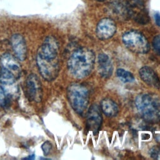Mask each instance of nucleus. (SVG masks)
<instances>
[{"instance_id": "6ab92c4d", "label": "nucleus", "mask_w": 160, "mask_h": 160, "mask_svg": "<svg viewBox=\"0 0 160 160\" xmlns=\"http://www.w3.org/2000/svg\"><path fill=\"white\" fill-rule=\"evenodd\" d=\"M51 147H52V146H51V144L50 142H49V141L45 142L42 145V151H43L44 153L45 154H47L49 152V151L51 150Z\"/></svg>"}, {"instance_id": "f3484780", "label": "nucleus", "mask_w": 160, "mask_h": 160, "mask_svg": "<svg viewBox=\"0 0 160 160\" xmlns=\"http://www.w3.org/2000/svg\"><path fill=\"white\" fill-rule=\"evenodd\" d=\"M152 46L156 54L160 56V34L154 37L152 41Z\"/></svg>"}, {"instance_id": "9b49d317", "label": "nucleus", "mask_w": 160, "mask_h": 160, "mask_svg": "<svg viewBox=\"0 0 160 160\" xmlns=\"http://www.w3.org/2000/svg\"><path fill=\"white\" fill-rule=\"evenodd\" d=\"M11 44L16 58L19 61H24L27 57V47L23 36L19 34L12 35Z\"/></svg>"}, {"instance_id": "2eb2a0df", "label": "nucleus", "mask_w": 160, "mask_h": 160, "mask_svg": "<svg viewBox=\"0 0 160 160\" xmlns=\"http://www.w3.org/2000/svg\"><path fill=\"white\" fill-rule=\"evenodd\" d=\"M101 107L103 112L108 116L113 117L118 113L119 108L117 104L110 99H102L101 102Z\"/></svg>"}, {"instance_id": "20e7f679", "label": "nucleus", "mask_w": 160, "mask_h": 160, "mask_svg": "<svg viewBox=\"0 0 160 160\" xmlns=\"http://www.w3.org/2000/svg\"><path fill=\"white\" fill-rule=\"evenodd\" d=\"M67 97L72 109L79 114H83L89 104V92L83 85L74 83L67 89Z\"/></svg>"}, {"instance_id": "4468645a", "label": "nucleus", "mask_w": 160, "mask_h": 160, "mask_svg": "<svg viewBox=\"0 0 160 160\" xmlns=\"http://www.w3.org/2000/svg\"><path fill=\"white\" fill-rule=\"evenodd\" d=\"M131 4V3H130ZM131 6V17H132L135 21L139 24H146L149 22V18L148 12L144 7H139L136 6Z\"/></svg>"}, {"instance_id": "4be33fe9", "label": "nucleus", "mask_w": 160, "mask_h": 160, "mask_svg": "<svg viewBox=\"0 0 160 160\" xmlns=\"http://www.w3.org/2000/svg\"><path fill=\"white\" fill-rule=\"evenodd\" d=\"M96 1H98L99 2H103V1H105L106 0H96Z\"/></svg>"}, {"instance_id": "dca6fc26", "label": "nucleus", "mask_w": 160, "mask_h": 160, "mask_svg": "<svg viewBox=\"0 0 160 160\" xmlns=\"http://www.w3.org/2000/svg\"><path fill=\"white\" fill-rule=\"evenodd\" d=\"M116 75L123 82H131L134 80L133 74L131 72L124 69H118L116 70Z\"/></svg>"}, {"instance_id": "f03ea898", "label": "nucleus", "mask_w": 160, "mask_h": 160, "mask_svg": "<svg viewBox=\"0 0 160 160\" xmlns=\"http://www.w3.org/2000/svg\"><path fill=\"white\" fill-rule=\"evenodd\" d=\"M95 54L92 51L86 48L76 50L68 61L70 72L76 78L81 79L88 76L93 69Z\"/></svg>"}, {"instance_id": "ddd939ff", "label": "nucleus", "mask_w": 160, "mask_h": 160, "mask_svg": "<svg viewBox=\"0 0 160 160\" xmlns=\"http://www.w3.org/2000/svg\"><path fill=\"white\" fill-rule=\"evenodd\" d=\"M98 67L101 76L105 78L111 76L112 72V64L109 57L105 53H101L98 56Z\"/></svg>"}, {"instance_id": "aec40b11", "label": "nucleus", "mask_w": 160, "mask_h": 160, "mask_svg": "<svg viewBox=\"0 0 160 160\" xmlns=\"http://www.w3.org/2000/svg\"><path fill=\"white\" fill-rule=\"evenodd\" d=\"M132 3L131 4L133 6H136L139 7H144V2L143 0H131Z\"/></svg>"}, {"instance_id": "7ed1b4c3", "label": "nucleus", "mask_w": 160, "mask_h": 160, "mask_svg": "<svg viewBox=\"0 0 160 160\" xmlns=\"http://www.w3.org/2000/svg\"><path fill=\"white\" fill-rule=\"evenodd\" d=\"M137 109L149 122L160 120V101L149 94L139 95L135 101Z\"/></svg>"}, {"instance_id": "0eeeda50", "label": "nucleus", "mask_w": 160, "mask_h": 160, "mask_svg": "<svg viewBox=\"0 0 160 160\" xmlns=\"http://www.w3.org/2000/svg\"><path fill=\"white\" fill-rule=\"evenodd\" d=\"M18 61L11 54L4 53L0 57L1 69L12 74L17 79L21 72V68Z\"/></svg>"}, {"instance_id": "39448f33", "label": "nucleus", "mask_w": 160, "mask_h": 160, "mask_svg": "<svg viewBox=\"0 0 160 160\" xmlns=\"http://www.w3.org/2000/svg\"><path fill=\"white\" fill-rule=\"evenodd\" d=\"M122 42L131 51L144 54L150 49L149 44L146 38L140 32L130 30L124 32L122 37Z\"/></svg>"}, {"instance_id": "f257e3e1", "label": "nucleus", "mask_w": 160, "mask_h": 160, "mask_svg": "<svg viewBox=\"0 0 160 160\" xmlns=\"http://www.w3.org/2000/svg\"><path fill=\"white\" fill-rule=\"evenodd\" d=\"M58 50L57 40L54 37L49 36L44 39L38 51L37 66L41 76L46 81H53L59 74Z\"/></svg>"}, {"instance_id": "412c9836", "label": "nucleus", "mask_w": 160, "mask_h": 160, "mask_svg": "<svg viewBox=\"0 0 160 160\" xmlns=\"http://www.w3.org/2000/svg\"><path fill=\"white\" fill-rule=\"evenodd\" d=\"M154 19L156 24L160 27V14L159 13H156L154 14Z\"/></svg>"}, {"instance_id": "f8f14e48", "label": "nucleus", "mask_w": 160, "mask_h": 160, "mask_svg": "<svg viewBox=\"0 0 160 160\" xmlns=\"http://www.w3.org/2000/svg\"><path fill=\"white\" fill-rule=\"evenodd\" d=\"M139 74L142 81L147 85L157 89L160 88V80L151 68L144 66L140 69Z\"/></svg>"}, {"instance_id": "423d86ee", "label": "nucleus", "mask_w": 160, "mask_h": 160, "mask_svg": "<svg viewBox=\"0 0 160 160\" xmlns=\"http://www.w3.org/2000/svg\"><path fill=\"white\" fill-rule=\"evenodd\" d=\"M26 91L29 99L34 102H40L42 96L41 82L36 74H29L26 80Z\"/></svg>"}, {"instance_id": "9d476101", "label": "nucleus", "mask_w": 160, "mask_h": 160, "mask_svg": "<svg viewBox=\"0 0 160 160\" xmlns=\"http://www.w3.org/2000/svg\"><path fill=\"white\" fill-rule=\"evenodd\" d=\"M102 123V116L99 108L96 105L90 107L87 116V126L89 131L94 134L96 133Z\"/></svg>"}, {"instance_id": "6e6552de", "label": "nucleus", "mask_w": 160, "mask_h": 160, "mask_svg": "<svg viewBox=\"0 0 160 160\" xmlns=\"http://www.w3.org/2000/svg\"><path fill=\"white\" fill-rule=\"evenodd\" d=\"M116 31L115 22L110 18H103L96 26V35L101 40H106L114 36Z\"/></svg>"}, {"instance_id": "1a4fd4ad", "label": "nucleus", "mask_w": 160, "mask_h": 160, "mask_svg": "<svg viewBox=\"0 0 160 160\" xmlns=\"http://www.w3.org/2000/svg\"><path fill=\"white\" fill-rule=\"evenodd\" d=\"M109 7L112 12L122 19H128L131 17V6L126 0H111Z\"/></svg>"}, {"instance_id": "a211bd4d", "label": "nucleus", "mask_w": 160, "mask_h": 160, "mask_svg": "<svg viewBox=\"0 0 160 160\" xmlns=\"http://www.w3.org/2000/svg\"><path fill=\"white\" fill-rule=\"evenodd\" d=\"M6 104V97L4 90L0 86V106H4Z\"/></svg>"}]
</instances>
